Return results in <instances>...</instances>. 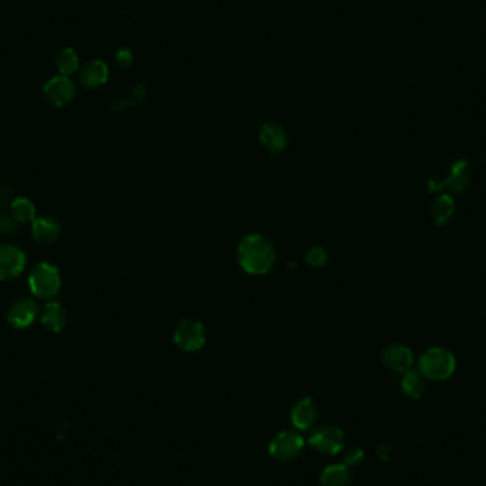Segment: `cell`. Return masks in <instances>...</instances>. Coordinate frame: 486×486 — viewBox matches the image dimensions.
<instances>
[{
	"mask_svg": "<svg viewBox=\"0 0 486 486\" xmlns=\"http://www.w3.org/2000/svg\"><path fill=\"white\" fill-rule=\"evenodd\" d=\"M237 262L249 275L264 276L276 264V249L273 243L261 233H249L237 247Z\"/></svg>",
	"mask_w": 486,
	"mask_h": 486,
	"instance_id": "cell-1",
	"label": "cell"
},
{
	"mask_svg": "<svg viewBox=\"0 0 486 486\" xmlns=\"http://www.w3.org/2000/svg\"><path fill=\"white\" fill-rule=\"evenodd\" d=\"M456 370L455 356L442 347L428 349L418 360V371L425 380L445 381Z\"/></svg>",
	"mask_w": 486,
	"mask_h": 486,
	"instance_id": "cell-2",
	"label": "cell"
},
{
	"mask_svg": "<svg viewBox=\"0 0 486 486\" xmlns=\"http://www.w3.org/2000/svg\"><path fill=\"white\" fill-rule=\"evenodd\" d=\"M29 288L36 298H55L62 288V278L59 269L52 264H39L29 278Z\"/></svg>",
	"mask_w": 486,
	"mask_h": 486,
	"instance_id": "cell-3",
	"label": "cell"
},
{
	"mask_svg": "<svg viewBox=\"0 0 486 486\" xmlns=\"http://www.w3.org/2000/svg\"><path fill=\"white\" fill-rule=\"evenodd\" d=\"M174 341L186 353L199 351L206 343V329L200 320L185 319L175 327Z\"/></svg>",
	"mask_w": 486,
	"mask_h": 486,
	"instance_id": "cell-4",
	"label": "cell"
},
{
	"mask_svg": "<svg viewBox=\"0 0 486 486\" xmlns=\"http://www.w3.org/2000/svg\"><path fill=\"white\" fill-rule=\"evenodd\" d=\"M470 181H472L470 165L465 159H458L452 164L448 178L445 181L431 179L428 182V191L435 192L443 188H449L453 193H462L468 189V186L470 185Z\"/></svg>",
	"mask_w": 486,
	"mask_h": 486,
	"instance_id": "cell-5",
	"label": "cell"
},
{
	"mask_svg": "<svg viewBox=\"0 0 486 486\" xmlns=\"http://www.w3.org/2000/svg\"><path fill=\"white\" fill-rule=\"evenodd\" d=\"M303 448V436H300L298 432L282 431L271 441L269 452L279 462H292L302 453Z\"/></svg>",
	"mask_w": 486,
	"mask_h": 486,
	"instance_id": "cell-6",
	"label": "cell"
},
{
	"mask_svg": "<svg viewBox=\"0 0 486 486\" xmlns=\"http://www.w3.org/2000/svg\"><path fill=\"white\" fill-rule=\"evenodd\" d=\"M309 443L312 448H315L319 452L336 455L343 451L344 443H346V436L340 428L324 425L312 432L309 438Z\"/></svg>",
	"mask_w": 486,
	"mask_h": 486,
	"instance_id": "cell-7",
	"label": "cell"
},
{
	"mask_svg": "<svg viewBox=\"0 0 486 486\" xmlns=\"http://www.w3.org/2000/svg\"><path fill=\"white\" fill-rule=\"evenodd\" d=\"M76 84L70 77L56 76L52 77L43 87V96L53 107H64L76 97Z\"/></svg>",
	"mask_w": 486,
	"mask_h": 486,
	"instance_id": "cell-8",
	"label": "cell"
},
{
	"mask_svg": "<svg viewBox=\"0 0 486 486\" xmlns=\"http://www.w3.org/2000/svg\"><path fill=\"white\" fill-rule=\"evenodd\" d=\"M26 255L13 245H0V281L18 278L26 266Z\"/></svg>",
	"mask_w": 486,
	"mask_h": 486,
	"instance_id": "cell-9",
	"label": "cell"
},
{
	"mask_svg": "<svg viewBox=\"0 0 486 486\" xmlns=\"http://www.w3.org/2000/svg\"><path fill=\"white\" fill-rule=\"evenodd\" d=\"M39 315V305L30 299V298H23L15 300L6 315V319L9 324L15 329H28L29 326L33 324Z\"/></svg>",
	"mask_w": 486,
	"mask_h": 486,
	"instance_id": "cell-10",
	"label": "cell"
},
{
	"mask_svg": "<svg viewBox=\"0 0 486 486\" xmlns=\"http://www.w3.org/2000/svg\"><path fill=\"white\" fill-rule=\"evenodd\" d=\"M384 364L395 373H407L414 364V354L411 349L402 344H390L383 351Z\"/></svg>",
	"mask_w": 486,
	"mask_h": 486,
	"instance_id": "cell-11",
	"label": "cell"
},
{
	"mask_svg": "<svg viewBox=\"0 0 486 486\" xmlns=\"http://www.w3.org/2000/svg\"><path fill=\"white\" fill-rule=\"evenodd\" d=\"M259 140L262 145L272 154H279L286 149L289 144V137L286 130L276 124V123H268L261 128Z\"/></svg>",
	"mask_w": 486,
	"mask_h": 486,
	"instance_id": "cell-12",
	"label": "cell"
},
{
	"mask_svg": "<svg viewBox=\"0 0 486 486\" xmlns=\"http://www.w3.org/2000/svg\"><path fill=\"white\" fill-rule=\"evenodd\" d=\"M62 227L60 223L52 216L35 217L32 222V234L33 239L40 245H52L60 236Z\"/></svg>",
	"mask_w": 486,
	"mask_h": 486,
	"instance_id": "cell-13",
	"label": "cell"
},
{
	"mask_svg": "<svg viewBox=\"0 0 486 486\" xmlns=\"http://www.w3.org/2000/svg\"><path fill=\"white\" fill-rule=\"evenodd\" d=\"M290 417H292V422H293L295 428H298L299 431L309 429L317 418L316 402L310 397L299 400L293 405V408L290 411Z\"/></svg>",
	"mask_w": 486,
	"mask_h": 486,
	"instance_id": "cell-14",
	"label": "cell"
},
{
	"mask_svg": "<svg viewBox=\"0 0 486 486\" xmlns=\"http://www.w3.org/2000/svg\"><path fill=\"white\" fill-rule=\"evenodd\" d=\"M79 79L87 89L100 87L108 80V67L103 60H91L80 69Z\"/></svg>",
	"mask_w": 486,
	"mask_h": 486,
	"instance_id": "cell-15",
	"label": "cell"
},
{
	"mask_svg": "<svg viewBox=\"0 0 486 486\" xmlns=\"http://www.w3.org/2000/svg\"><path fill=\"white\" fill-rule=\"evenodd\" d=\"M40 322L49 332L60 333L67 323V315L60 303L49 302L40 313Z\"/></svg>",
	"mask_w": 486,
	"mask_h": 486,
	"instance_id": "cell-16",
	"label": "cell"
},
{
	"mask_svg": "<svg viewBox=\"0 0 486 486\" xmlns=\"http://www.w3.org/2000/svg\"><path fill=\"white\" fill-rule=\"evenodd\" d=\"M322 485L323 486H350L351 472L350 468L344 465H329L322 472Z\"/></svg>",
	"mask_w": 486,
	"mask_h": 486,
	"instance_id": "cell-17",
	"label": "cell"
},
{
	"mask_svg": "<svg viewBox=\"0 0 486 486\" xmlns=\"http://www.w3.org/2000/svg\"><path fill=\"white\" fill-rule=\"evenodd\" d=\"M453 209H455V202L449 195L438 196L431 206V215L435 225L442 226L448 223V220L453 215Z\"/></svg>",
	"mask_w": 486,
	"mask_h": 486,
	"instance_id": "cell-18",
	"label": "cell"
},
{
	"mask_svg": "<svg viewBox=\"0 0 486 486\" xmlns=\"http://www.w3.org/2000/svg\"><path fill=\"white\" fill-rule=\"evenodd\" d=\"M401 388L404 394L412 400H418L422 397L425 391V378L419 371L409 370L404 373L402 381H401Z\"/></svg>",
	"mask_w": 486,
	"mask_h": 486,
	"instance_id": "cell-19",
	"label": "cell"
},
{
	"mask_svg": "<svg viewBox=\"0 0 486 486\" xmlns=\"http://www.w3.org/2000/svg\"><path fill=\"white\" fill-rule=\"evenodd\" d=\"M11 213L18 223L33 222L36 217V208L28 198H16L11 205Z\"/></svg>",
	"mask_w": 486,
	"mask_h": 486,
	"instance_id": "cell-20",
	"label": "cell"
},
{
	"mask_svg": "<svg viewBox=\"0 0 486 486\" xmlns=\"http://www.w3.org/2000/svg\"><path fill=\"white\" fill-rule=\"evenodd\" d=\"M56 64H57V70L60 72V76L70 77L72 74H74L79 70L80 60H79L76 50L72 47H67L59 53V56L56 59Z\"/></svg>",
	"mask_w": 486,
	"mask_h": 486,
	"instance_id": "cell-21",
	"label": "cell"
},
{
	"mask_svg": "<svg viewBox=\"0 0 486 486\" xmlns=\"http://www.w3.org/2000/svg\"><path fill=\"white\" fill-rule=\"evenodd\" d=\"M305 261L312 268H324L329 262V254L322 247H313L306 252Z\"/></svg>",
	"mask_w": 486,
	"mask_h": 486,
	"instance_id": "cell-22",
	"label": "cell"
},
{
	"mask_svg": "<svg viewBox=\"0 0 486 486\" xmlns=\"http://www.w3.org/2000/svg\"><path fill=\"white\" fill-rule=\"evenodd\" d=\"M364 459V452L360 448H350L344 453V463L350 466H357Z\"/></svg>",
	"mask_w": 486,
	"mask_h": 486,
	"instance_id": "cell-23",
	"label": "cell"
},
{
	"mask_svg": "<svg viewBox=\"0 0 486 486\" xmlns=\"http://www.w3.org/2000/svg\"><path fill=\"white\" fill-rule=\"evenodd\" d=\"M18 230V222L13 219V216L4 215L0 216V233L4 234H13Z\"/></svg>",
	"mask_w": 486,
	"mask_h": 486,
	"instance_id": "cell-24",
	"label": "cell"
},
{
	"mask_svg": "<svg viewBox=\"0 0 486 486\" xmlns=\"http://www.w3.org/2000/svg\"><path fill=\"white\" fill-rule=\"evenodd\" d=\"M115 60H117L118 66H121V67L125 69V67H128V66L132 63V55H131L130 50L121 49V50H118Z\"/></svg>",
	"mask_w": 486,
	"mask_h": 486,
	"instance_id": "cell-25",
	"label": "cell"
}]
</instances>
